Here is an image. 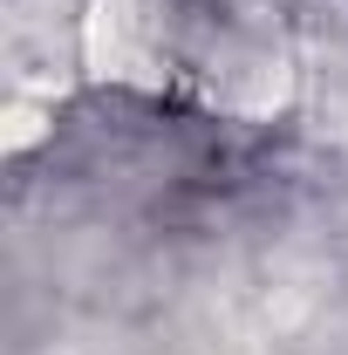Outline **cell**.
Here are the masks:
<instances>
[{"instance_id":"cell-1","label":"cell","mask_w":348,"mask_h":355,"mask_svg":"<svg viewBox=\"0 0 348 355\" xmlns=\"http://www.w3.org/2000/svg\"><path fill=\"white\" fill-rule=\"evenodd\" d=\"M218 21H225V0H82L76 48H82V69L110 89L198 103Z\"/></svg>"}]
</instances>
